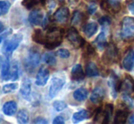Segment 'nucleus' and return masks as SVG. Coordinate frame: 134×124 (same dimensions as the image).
<instances>
[{"instance_id": "nucleus-38", "label": "nucleus", "mask_w": 134, "mask_h": 124, "mask_svg": "<svg viewBox=\"0 0 134 124\" xmlns=\"http://www.w3.org/2000/svg\"><path fill=\"white\" fill-rule=\"evenodd\" d=\"M97 9H98V5L95 3H90L88 5V12L90 15H93L94 13H96Z\"/></svg>"}, {"instance_id": "nucleus-13", "label": "nucleus", "mask_w": 134, "mask_h": 124, "mask_svg": "<svg viewBox=\"0 0 134 124\" xmlns=\"http://www.w3.org/2000/svg\"><path fill=\"white\" fill-rule=\"evenodd\" d=\"M122 67L125 70L131 71L134 67V50L132 48L129 49L122 60Z\"/></svg>"}, {"instance_id": "nucleus-9", "label": "nucleus", "mask_w": 134, "mask_h": 124, "mask_svg": "<svg viewBox=\"0 0 134 124\" xmlns=\"http://www.w3.org/2000/svg\"><path fill=\"white\" fill-rule=\"evenodd\" d=\"M44 13L40 9H34L28 16V21L33 26H40L44 21Z\"/></svg>"}, {"instance_id": "nucleus-42", "label": "nucleus", "mask_w": 134, "mask_h": 124, "mask_svg": "<svg viewBox=\"0 0 134 124\" xmlns=\"http://www.w3.org/2000/svg\"><path fill=\"white\" fill-rule=\"evenodd\" d=\"M128 8H129L130 12H131V14L134 15V0L129 4V5H128Z\"/></svg>"}, {"instance_id": "nucleus-41", "label": "nucleus", "mask_w": 134, "mask_h": 124, "mask_svg": "<svg viewBox=\"0 0 134 124\" xmlns=\"http://www.w3.org/2000/svg\"><path fill=\"white\" fill-rule=\"evenodd\" d=\"M33 123H40V124L43 123V124H47V123H48V121H47L46 120L44 119V118L38 117V118H37V119L34 120Z\"/></svg>"}, {"instance_id": "nucleus-32", "label": "nucleus", "mask_w": 134, "mask_h": 124, "mask_svg": "<svg viewBox=\"0 0 134 124\" xmlns=\"http://www.w3.org/2000/svg\"><path fill=\"white\" fill-rule=\"evenodd\" d=\"M11 7V4L8 1H0V16H5L7 14Z\"/></svg>"}, {"instance_id": "nucleus-22", "label": "nucleus", "mask_w": 134, "mask_h": 124, "mask_svg": "<svg viewBox=\"0 0 134 124\" xmlns=\"http://www.w3.org/2000/svg\"><path fill=\"white\" fill-rule=\"evenodd\" d=\"M90 116V112L87 110H81L80 111H77L73 114L72 116V120L74 122H80V121H82L86 119H88Z\"/></svg>"}, {"instance_id": "nucleus-4", "label": "nucleus", "mask_w": 134, "mask_h": 124, "mask_svg": "<svg viewBox=\"0 0 134 124\" xmlns=\"http://www.w3.org/2000/svg\"><path fill=\"white\" fill-rule=\"evenodd\" d=\"M41 60V56L39 54L38 50L36 48H31L28 51V54L27 56V59L25 60V66L27 71L31 72L35 67H37L39 65Z\"/></svg>"}, {"instance_id": "nucleus-14", "label": "nucleus", "mask_w": 134, "mask_h": 124, "mask_svg": "<svg viewBox=\"0 0 134 124\" xmlns=\"http://www.w3.org/2000/svg\"><path fill=\"white\" fill-rule=\"evenodd\" d=\"M105 97V91L102 87H97L92 91L90 99L94 104H99Z\"/></svg>"}, {"instance_id": "nucleus-34", "label": "nucleus", "mask_w": 134, "mask_h": 124, "mask_svg": "<svg viewBox=\"0 0 134 124\" xmlns=\"http://www.w3.org/2000/svg\"><path fill=\"white\" fill-rule=\"evenodd\" d=\"M18 88V85L16 83H9L5 84L3 87V92L4 93H10L13 92L14 91H16Z\"/></svg>"}, {"instance_id": "nucleus-19", "label": "nucleus", "mask_w": 134, "mask_h": 124, "mask_svg": "<svg viewBox=\"0 0 134 124\" xmlns=\"http://www.w3.org/2000/svg\"><path fill=\"white\" fill-rule=\"evenodd\" d=\"M20 93L25 99H27L31 93V81L29 78H24L22 80L21 87H20Z\"/></svg>"}, {"instance_id": "nucleus-7", "label": "nucleus", "mask_w": 134, "mask_h": 124, "mask_svg": "<svg viewBox=\"0 0 134 124\" xmlns=\"http://www.w3.org/2000/svg\"><path fill=\"white\" fill-rule=\"evenodd\" d=\"M119 58V51L117 47L114 44L110 43L108 44L106 47V50H105L104 56H103V60H104L108 64L115 63L118 60Z\"/></svg>"}, {"instance_id": "nucleus-33", "label": "nucleus", "mask_w": 134, "mask_h": 124, "mask_svg": "<svg viewBox=\"0 0 134 124\" xmlns=\"http://www.w3.org/2000/svg\"><path fill=\"white\" fill-rule=\"evenodd\" d=\"M53 107L57 111H61L68 107L67 103L63 100H56L53 102Z\"/></svg>"}, {"instance_id": "nucleus-46", "label": "nucleus", "mask_w": 134, "mask_h": 124, "mask_svg": "<svg viewBox=\"0 0 134 124\" xmlns=\"http://www.w3.org/2000/svg\"><path fill=\"white\" fill-rule=\"evenodd\" d=\"M1 41H2V37H0V43H1Z\"/></svg>"}, {"instance_id": "nucleus-35", "label": "nucleus", "mask_w": 134, "mask_h": 124, "mask_svg": "<svg viewBox=\"0 0 134 124\" xmlns=\"http://www.w3.org/2000/svg\"><path fill=\"white\" fill-rule=\"evenodd\" d=\"M39 2H41V0H23L22 4H23V5H25L27 9H31V8H33L34 7H36Z\"/></svg>"}, {"instance_id": "nucleus-21", "label": "nucleus", "mask_w": 134, "mask_h": 124, "mask_svg": "<svg viewBox=\"0 0 134 124\" xmlns=\"http://www.w3.org/2000/svg\"><path fill=\"white\" fill-rule=\"evenodd\" d=\"M95 43L97 45V48L99 50H102L104 48H106V47L108 46V42H107V36H106V32H104L103 30L98 36V37L96 38Z\"/></svg>"}, {"instance_id": "nucleus-29", "label": "nucleus", "mask_w": 134, "mask_h": 124, "mask_svg": "<svg viewBox=\"0 0 134 124\" xmlns=\"http://www.w3.org/2000/svg\"><path fill=\"white\" fill-rule=\"evenodd\" d=\"M42 59L49 66H54V65H56V63H57L56 57H55V55H54V54H52V53L44 54V55H43V57H42Z\"/></svg>"}, {"instance_id": "nucleus-45", "label": "nucleus", "mask_w": 134, "mask_h": 124, "mask_svg": "<svg viewBox=\"0 0 134 124\" xmlns=\"http://www.w3.org/2000/svg\"><path fill=\"white\" fill-rule=\"evenodd\" d=\"M4 30V25L2 24V22L0 21V32H2Z\"/></svg>"}, {"instance_id": "nucleus-10", "label": "nucleus", "mask_w": 134, "mask_h": 124, "mask_svg": "<svg viewBox=\"0 0 134 124\" xmlns=\"http://www.w3.org/2000/svg\"><path fill=\"white\" fill-rule=\"evenodd\" d=\"M54 20L56 22L59 24H65L68 22L69 18V10L68 7H61L55 12L54 16Z\"/></svg>"}, {"instance_id": "nucleus-47", "label": "nucleus", "mask_w": 134, "mask_h": 124, "mask_svg": "<svg viewBox=\"0 0 134 124\" xmlns=\"http://www.w3.org/2000/svg\"><path fill=\"white\" fill-rule=\"evenodd\" d=\"M0 66H1V58H0Z\"/></svg>"}, {"instance_id": "nucleus-5", "label": "nucleus", "mask_w": 134, "mask_h": 124, "mask_svg": "<svg viewBox=\"0 0 134 124\" xmlns=\"http://www.w3.org/2000/svg\"><path fill=\"white\" fill-rule=\"evenodd\" d=\"M67 38L74 48H81V47H83V45L85 44V40L83 39V37L80 35L78 30L73 27H70V29L68 30Z\"/></svg>"}, {"instance_id": "nucleus-48", "label": "nucleus", "mask_w": 134, "mask_h": 124, "mask_svg": "<svg viewBox=\"0 0 134 124\" xmlns=\"http://www.w3.org/2000/svg\"><path fill=\"white\" fill-rule=\"evenodd\" d=\"M59 1H64V0H59Z\"/></svg>"}, {"instance_id": "nucleus-39", "label": "nucleus", "mask_w": 134, "mask_h": 124, "mask_svg": "<svg viewBox=\"0 0 134 124\" xmlns=\"http://www.w3.org/2000/svg\"><path fill=\"white\" fill-rule=\"evenodd\" d=\"M47 2H48V8L49 11L53 10V9H55V7H57V3L54 0H48Z\"/></svg>"}, {"instance_id": "nucleus-18", "label": "nucleus", "mask_w": 134, "mask_h": 124, "mask_svg": "<svg viewBox=\"0 0 134 124\" xmlns=\"http://www.w3.org/2000/svg\"><path fill=\"white\" fill-rule=\"evenodd\" d=\"M71 78L74 80H82L85 78L84 71L82 69L80 64H77L71 69Z\"/></svg>"}, {"instance_id": "nucleus-37", "label": "nucleus", "mask_w": 134, "mask_h": 124, "mask_svg": "<svg viewBox=\"0 0 134 124\" xmlns=\"http://www.w3.org/2000/svg\"><path fill=\"white\" fill-rule=\"evenodd\" d=\"M99 25H101L103 27H109V26L111 24V19L109 16H102L99 20Z\"/></svg>"}, {"instance_id": "nucleus-24", "label": "nucleus", "mask_w": 134, "mask_h": 124, "mask_svg": "<svg viewBox=\"0 0 134 124\" xmlns=\"http://www.w3.org/2000/svg\"><path fill=\"white\" fill-rule=\"evenodd\" d=\"M113 114V105L112 104H107L103 111V121L102 123H109Z\"/></svg>"}, {"instance_id": "nucleus-25", "label": "nucleus", "mask_w": 134, "mask_h": 124, "mask_svg": "<svg viewBox=\"0 0 134 124\" xmlns=\"http://www.w3.org/2000/svg\"><path fill=\"white\" fill-rule=\"evenodd\" d=\"M32 39L35 42H37V44L44 45L45 42H46V35L43 34L41 29H36L34 31L33 35H32Z\"/></svg>"}, {"instance_id": "nucleus-36", "label": "nucleus", "mask_w": 134, "mask_h": 124, "mask_svg": "<svg viewBox=\"0 0 134 124\" xmlns=\"http://www.w3.org/2000/svg\"><path fill=\"white\" fill-rule=\"evenodd\" d=\"M57 55H58L59 58H61V59H65L69 58L70 52H69L68 49H66V48H60V49H58V51H57Z\"/></svg>"}, {"instance_id": "nucleus-1", "label": "nucleus", "mask_w": 134, "mask_h": 124, "mask_svg": "<svg viewBox=\"0 0 134 124\" xmlns=\"http://www.w3.org/2000/svg\"><path fill=\"white\" fill-rule=\"evenodd\" d=\"M64 35V30L59 27H51L48 29L46 35V42L44 46L48 49H54L55 48L58 47L62 42Z\"/></svg>"}, {"instance_id": "nucleus-30", "label": "nucleus", "mask_w": 134, "mask_h": 124, "mask_svg": "<svg viewBox=\"0 0 134 124\" xmlns=\"http://www.w3.org/2000/svg\"><path fill=\"white\" fill-rule=\"evenodd\" d=\"M19 76V69H18V64L16 61L13 63L12 67H11V75H10V80H16Z\"/></svg>"}, {"instance_id": "nucleus-11", "label": "nucleus", "mask_w": 134, "mask_h": 124, "mask_svg": "<svg viewBox=\"0 0 134 124\" xmlns=\"http://www.w3.org/2000/svg\"><path fill=\"white\" fill-rule=\"evenodd\" d=\"M49 78V70L46 67H42L39 69L36 78V85L37 86H45L48 83V80Z\"/></svg>"}, {"instance_id": "nucleus-17", "label": "nucleus", "mask_w": 134, "mask_h": 124, "mask_svg": "<svg viewBox=\"0 0 134 124\" xmlns=\"http://www.w3.org/2000/svg\"><path fill=\"white\" fill-rule=\"evenodd\" d=\"M16 110H18V105L13 100L7 101L3 106V112H4V114H5L7 116L15 115Z\"/></svg>"}, {"instance_id": "nucleus-6", "label": "nucleus", "mask_w": 134, "mask_h": 124, "mask_svg": "<svg viewBox=\"0 0 134 124\" xmlns=\"http://www.w3.org/2000/svg\"><path fill=\"white\" fill-rule=\"evenodd\" d=\"M118 91H120L121 93L127 94V95L132 96L134 95V80L129 75L126 76L122 81L119 83Z\"/></svg>"}, {"instance_id": "nucleus-31", "label": "nucleus", "mask_w": 134, "mask_h": 124, "mask_svg": "<svg viewBox=\"0 0 134 124\" xmlns=\"http://www.w3.org/2000/svg\"><path fill=\"white\" fill-rule=\"evenodd\" d=\"M82 13L80 11L77 10L73 13V16H72V18H71V24L73 26H77V25H80L82 21Z\"/></svg>"}, {"instance_id": "nucleus-40", "label": "nucleus", "mask_w": 134, "mask_h": 124, "mask_svg": "<svg viewBox=\"0 0 134 124\" xmlns=\"http://www.w3.org/2000/svg\"><path fill=\"white\" fill-rule=\"evenodd\" d=\"M54 124H64L65 123V120L62 116H57L53 121Z\"/></svg>"}, {"instance_id": "nucleus-23", "label": "nucleus", "mask_w": 134, "mask_h": 124, "mask_svg": "<svg viewBox=\"0 0 134 124\" xmlns=\"http://www.w3.org/2000/svg\"><path fill=\"white\" fill-rule=\"evenodd\" d=\"M88 91L85 88H80V89H76L73 92V97H74V99L77 101L82 102V101H84L88 98Z\"/></svg>"}, {"instance_id": "nucleus-43", "label": "nucleus", "mask_w": 134, "mask_h": 124, "mask_svg": "<svg viewBox=\"0 0 134 124\" xmlns=\"http://www.w3.org/2000/svg\"><path fill=\"white\" fill-rule=\"evenodd\" d=\"M128 122L131 123V124H134V114L131 115L128 119Z\"/></svg>"}, {"instance_id": "nucleus-20", "label": "nucleus", "mask_w": 134, "mask_h": 124, "mask_svg": "<svg viewBox=\"0 0 134 124\" xmlns=\"http://www.w3.org/2000/svg\"><path fill=\"white\" fill-rule=\"evenodd\" d=\"M108 84H109V88L111 89V95H112L113 99H116L117 98V92H118V78L115 77V75H111V77L108 80Z\"/></svg>"}, {"instance_id": "nucleus-12", "label": "nucleus", "mask_w": 134, "mask_h": 124, "mask_svg": "<svg viewBox=\"0 0 134 124\" xmlns=\"http://www.w3.org/2000/svg\"><path fill=\"white\" fill-rule=\"evenodd\" d=\"M101 7L104 10L117 13L120 9V0H102Z\"/></svg>"}, {"instance_id": "nucleus-16", "label": "nucleus", "mask_w": 134, "mask_h": 124, "mask_svg": "<svg viewBox=\"0 0 134 124\" xmlns=\"http://www.w3.org/2000/svg\"><path fill=\"white\" fill-rule=\"evenodd\" d=\"M98 29H99V26L96 22H90V23L86 24L83 27V32L86 35L87 37H92L96 33H97Z\"/></svg>"}, {"instance_id": "nucleus-27", "label": "nucleus", "mask_w": 134, "mask_h": 124, "mask_svg": "<svg viewBox=\"0 0 134 124\" xmlns=\"http://www.w3.org/2000/svg\"><path fill=\"white\" fill-rule=\"evenodd\" d=\"M128 116V111L126 110H120L117 111L116 116H115V121L114 123L116 124H122L126 122V120H127Z\"/></svg>"}, {"instance_id": "nucleus-28", "label": "nucleus", "mask_w": 134, "mask_h": 124, "mask_svg": "<svg viewBox=\"0 0 134 124\" xmlns=\"http://www.w3.org/2000/svg\"><path fill=\"white\" fill-rule=\"evenodd\" d=\"M16 120L19 123H27L29 121V115H28V111L27 110H20L18 112L16 115Z\"/></svg>"}, {"instance_id": "nucleus-44", "label": "nucleus", "mask_w": 134, "mask_h": 124, "mask_svg": "<svg viewBox=\"0 0 134 124\" xmlns=\"http://www.w3.org/2000/svg\"><path fill=\"white\" fill-rule=\"evenodd\" d=\"M94 49L93 48H92V46H88V54H94Z\"/></svg>"}, {"instance_id": "nucleus-15", "label": "nucleus", "mask_w": 134, "mask_h": 124, "mask_svg": "<svg viewBox=\"0 0 134 124\" xmlns=\"http://www.w3.org/2000/svg\"><path fill=\"white\" fill-rule=\"evenodd\" d=\"M85 73H86V76L90 77V78L98 77L99 75V71L97 65L92 61H90L87 63L86 67H85Z\"/></svg>"}, {"instance_id": "nucleus-3", "label": "nucleus", "mask_w": 134, "mask_h": 124, "mask_svg": "<svg viewBox=\"0 0 134 124\" xmlns=\"http://www.w3.org/2000/svg\"><path fill=\"white\" fill-rule=\"evenodd\" d=\"M22 39H23V35L21 33L13 35L10 38L5 40L3 48H2V52L5 55H10L13 51H15L18 48V47L19 46Z\"/></svg>"}, {"instance_id": "nucleus-26", "label": "nucleus", "mask_w": 134, "mask_h": 124, "mask_svg": "<svg viewBox=\"0 0 134 124\" xmlns=\"http://www.w3.org/2000/svg\"><path fill=\"white\" fill-rule=\"evenodd\" d=\"M10 64L8 60H5L2 66V72H1V78L3 80H8L10 78Z\"/></svg>"}, {"instance_id": "nucleus-8", "label": "nucleus", "mask_w": 134, "mask_h": 124, "mask_svg": "<svg viewBox=\"0 0 134 124\" xmlns=\"http://www.w3.org/2000/svg\"><path fill=\"white\" fill-rule=\"evenodd\" d=\"M64 84H65V80L60 77L55 76L51 80V84H50L49 91H48V96L50 99L54 98L57 96V94L60 91V89L63 88Z\"/></svg>"}, {"instance_id": "nucleus-2", "label": "nucleus", "mask_w": 134, "mask_h": 124, "mask_svg": "<svg viewBox=\"0 0 134 124\" xmlns=\"http://www.w3.org/2000/svg\"><path fill=\"white\" fill-rule=\"evenodd\" d=\"M120 36L124 40L134 39V18L125 16L120 24Z\"/></svg>"}]
</instances>
